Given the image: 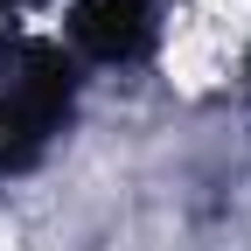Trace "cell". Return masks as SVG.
Listing matches in <instances>:
<instances>
[]
</instances>
